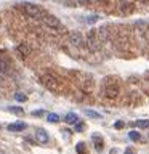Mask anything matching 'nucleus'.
<instances>
[{"label": "nucleus", "instance_id": "nucleus-26", "mask_svg": "<svg viewBox=\"0 0 149 154\" xmlns=\"http://www.w3.org/2000/svg\"><path fill=\"white\" fill-rule=\"evenodd\" d=\"M77 130H79V132H82V130H84V124H79V125H77Z\"/></svg>", "mask_w": 149, "mask_h": 154}, {"label": "nucleus", "instance_id": "nucleus-12", "mask_svg": "<svg viewBox=\"0 0 149 154\" xmlns=\"http://www.w3.org/2000/svg\"><path fill=\"white\" fill-rule=\"evenodd\" d=\"M96 34H98V38H99L101 42L108 38V29H106V27H99L98 31H96Z\"/></svg>", "mask_w": 149, "mask_h": 154}, {"label": "nucleus", "instance_id": "nucleus-10", "mask_svg": "<svg viewBox=\"0 0 149 154\" xmlns=\"http://www.w3.org/2000/svg\"><path fill=\"white\" fill-rule=\"evenodd\" d=\"M64 122H66V124H77V122H79V116L74 114V112L66 114V116H64Z\"/></svg>", "mask_w": 149, "mask_h": 154}, {"label": "nucleus", "instance_id": "nucleus-6", "mask_svg": "<svg viewBox=\"0 0 149 154\" xmlns=\"http://www.w3.org/2000/svg\"><path fill=\"white\" fill-rule=\"evenodd\" d=\"M35 138H37V141L40 144H47L48 141H50V137H48V133L43 128H37L35 130Z\"/></svg>", "mask_w": 149, "mask_h": 154}, {"label": "nucleus", "instance_id": "nucleus-23", "mask_svg": "<svg viewBox=\"0 0 149 154\" xmlns=\"http://www.w3.org/2000/svg\"><path fill=\"white\" fill-rule=\"evenodd\" d=\"M43 114V111L42 109H38V111H34V112H32V116H35V117H38V116H42Z\"/></svg>", "mask_w": 149, "mask_h": 154}, {"label": "nucleus", "instance_id": "nucleus-17", "mask_svg": "<svg viewBox=\"0 0 149 154\" xmlns=\"http://www.w3.org/2000/svg\"><path fill=\"white\" fill-rule=\"evenodd\" d=\"M135 125L139 128H147L149 127V120H138V122H135Z\"/></svg>", "mask_w": 149, "mask_h": 154}, {"label": "nucleus", "instance_id": "nucleus-25", "mask_svg": "<svg viewBox=\"0 0 149 154\" xmlns=\"http://www.w3.org/2000/svg\"><path fill=\"white\" fill-rule=\"evenodd\" d=\"M77 2H79L80 5H87V3H88V0H77Z\"/></svg>", "mask_w": 149, "mask_h": 154}, {"label": "nucleus", "instance_id": "nucleus-13", "mask_svg": "<svg viewBox=\"0 0 149 154\" xmlns=\"http://www.w3.org/2000/svg\"><path fill=\"white\" fill-rule=\"evenodd\" d=\"M8 111H10L11 114H16V116H23V114H24V109L19 108V106H10Z\"/></svg>", "mask_w": 149, "mask_h": 154}, {"label": "nucleus", "instance_id": "nucleus-11", "mask_svg": "<svg viewBox=\"0 0 149 154\" xmlns=\"http://www.w3.org/2000/svg\"><path fill=\"white\" fill-rule=\"evenodd\" d=\"M16 50L19 51V55H21V56H29V55H31V48H29L26 43H21V45H18Z\"/></svg>", "mask_w": 149, "mask_h": 154}, {"label": "nucleus", "instance_id": "nucleus-9", "mask_svg": "<svg viewBox=\"0 0 149 154\" xmlns=\"http://www.w3.org/2000/svg\"><path fill=\"white\" fill-rule=\"evenodd\" d=\"M120 11H122L123 14H130V13H133V3H130V2H123L122 5H120Z\"/></svg>", "mask_w": 149, "mask_h": 154}, {"label": "nucleus", "instance_id": "nucleus-4", "mask_svg": "<svg viewBox=\"0 0 149 154\" xmlns=\"http://www.w3.org/2000/svg\"><path fill=\"white\" fill-rule=\"evenodd\" d=\"M42 21H43V24H45V26L51 27V29H61V21H59L56 16H53V14L43 13Z\"/></svg>", "mask_w": 149, "mask_h": 154}, {"label": "nucleus", "instance_id": "nucleus-19", "mask_svg": "<svg viewBox=\"0 0 149 154\" xmlns=\"http://www.w3.org/2000/svg\"><path fill=\"white\" fill-rule=\"evenodd\" d=\"M128 137L132 138V140H135V141H139V140H141V137H139V133H138V132H130V133H128Z\"/></svg>", "mask_w": 149, "mask_h": 154}, {"label": "nucleus", "instance_id": "nucleus-24", "mask_svg": "<svg viewBox=\"0 0 149 154\" xmlns=\"http://www.w3.org/2000/svg\"><path fill=\"white\" fill-rule=\"evenodd\" d=\"M122 127H123V122H120V120L115 122V128H122Z\"/></svg>", "mask_w": 149, "mask_h": 154}, {"label": "nucleus", "instance_id": "nucleus-28", "mask_svg": "<svg viewBox=\"0 0 149 154\" xmlns=\"http://www.w3.org/2000/svg\"><path fill=\"white\" fill-rule=\"evenodd\" d=\"M128 154H132V152H128Z\"/></svg>", "mask_w": 149, "mask_h": 154}, {"label": "nucleus", "instance_id": "nucleus-14", "mask_svg": "<svg viewBox=\"0 0 149 154\" xmlns=\"http://www.w3.org/2000/svg\"><path fill=\"white\" fill-rule=\"evenodd\" d=\"M47 120L50 124H56V122H59V116L55 112H50V114H47Z\"/></svg>", "mask_w": 149, "mask_h": 154}, {"label": "nucleus", "instance_id": "nucleus-2", "mask_svg": "<svg viewBox=\"0 0 149 154\" xmlns=\"http://www.w3.org/2000/svg\"><path fill=\"white\" fill-rule=\"evenodd\" d=\"M42 84L45 85L48 90H53V91L59 90V82H58V79H56L55 75H51V74L42 75Z\"/></svg>", "mask_w": 149, "mask_h": 154}, {"label": "nucleus", "instance_id": "nucleus-15", "mask_svg": "<svg viewBox=\"0 0 149 154\" xmlns=\"http://www.w3.org/2000/svg\"><path fill=\"white\" fill-rule=\"evenodd\" d=\"M85 114L91 119H101V114H98L96 111H91V109H85Z\"/></svg>", "mask_w": 149, "mask_h": 154}, {"label": "nucleus", "instance_id": "nucleus-7", "mask_svg": "<svg viewBox=\"0 0 149 154\" xmlns=\"http://www.w3.org/2000/svg\"><path fill=\"white\" fill-rule=\"evenodd\" d=\"M69 42H71L74 47H80L82 43H84L82 34H80V32H71V34H69Z\"/></svg>", "mask_w": 149, "mask_h": 154}, {"label": "nucleus", "instance_id": "nucleus-1", "mask_svg": "<svg viewBox=\"0 0 149 154\" xmlns=\"http://www.w3.org/2000/svg\"><path fill=\"white\" fill-rule=\"evenodd\" d=\"M21 8L24 10V13L29 14V16H32V18H42L43 16V10L40 7H37V5H34V3L24 2V3H21Z\"/></svg>", "mask_w": 149, "mask_h": 154}, {"label": "nucleus", "instance_id": "nucleus-20", "mask_svg": "<svg viewBox=\"0 0 149 154\" xmlns=\"http://www.w3.org/2000/svg\"><path fill=\"white\" fill-rule=\"evenodd\" d=\"M7 71H8V64H7V61L0 60V72H7Z\"/></svg>", "mask_w": 149, "mask_h": 154}, {"label": "nucleus", "instance_id": "nucleus-3", "mask_svg": "<svg viewBox=\"0 0 149 154\" xmlns=\"http://www.w3.org/2000/svg\"><path fill=\"white\" fill-rule=\"evenodd\" d=\"M104 95L108 96V98H115V96L119 95V85L114 84V80L108 79L104 82Z\"/></svg>", "mask_w": 149, "mask_h": 154}, {"label": "nucleus", "instance_id": "nucleus-22", "mask_svg": "<svg viewBox=\"0 0 149 154\" xmlns=\"http://www.w3.org/2000/svg\"><path fill=\"white\" fill-rule=\"evenodd\" d=\"M98 16H96V14H93V16H88V18H87V23H90V24H93V23H96V21H98Z\"/></svg>", "mask_w": 149, "mask_h": 154}, {"label": "nucleus", "instance_id": "nucleus-21", "mask_svg": "<svg viewBox=\"0 0 149 154\" xmlns=\"http://www.w3.org/2000/svg\"><path fill=\"white\" fill-rule=\"evenodd\" d=\"M14 98H16V101H26L27 96L24 93H16V95H14Z\"/></svg>", "mask_w": 149, "mask_h": 154}, {"label": "nucleus", "instance_id": "nucleus-18", "mask_svg": "<svg viewBox=\"0 0 149 154\" xmlns=\"http://www.w3.org/2000/svg\"><path fill=\"white\" fill-rule=\"evenodd\" d=\"M75 151L79 152V154H85V143H79V144H77Z\"/></svg>", "mask_w": 149, "mask_h": 154}, {"label": "nucleus", "instance_id": "nucleus-27", "mask_svg": "<svg viewBox=\"0 0 149 154\" xmlns=\"http://www.w3.org/2000/svg\"><path fill=\"white\" fill-rule=\"evenodd\" d=\"M139 2H141V3H147L149 0H139Z\"/></svg>", "mask_w": 149, "mask_h": 154}, {"label": "nucleus", "instance_id": "nucleus-16", "mask_svg": "<svg viewBox=\"0 0 149 154\" xmlns=\"http://www.w3.org/2000/svg\"><path fill=\"white\" fill-rule=\"evenodd\" d=\"M93 140H95V149L101 151L103 149V140H98V137H93Z\"/></svg>", "mask_w": 149, "mask_h": 154}, {"label": "nucleus", "instance_id": "nucleus-5", "mask_svg": "<svg viewBox=\"0 0 149 154\" xmlns=\"http://www.w3.org/2000/svg\"><path fill=\"white\" fill-rule=\"evenodd\" d=\"M87 43H88V47L91 50H98L99 45H101V40L98 38V34H96L95 29H91L88 32V35H87Z\"/></svg>", "mask_w": 149, "mask_h": 154}, {"label": "nucleus", "instance_id": "nucleus-8", "mask_svg": "<svg viewBox=\"0 0 149 154\" xmlns=\"http://www.w3.org/2000/svg\"><path fill=\"white\" fill-rule=\"evenodd\" d=\"M26 127L27 125L24 122H13V124H10L7 128L10 130V132H23V130H26Z\"/></svg>", "mask_w": 149, "mask_h": 154}]
</instances>
